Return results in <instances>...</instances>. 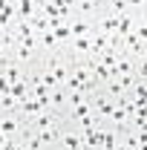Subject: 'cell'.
Listing matches in <instances>:
<instances>
[]
</instances>
